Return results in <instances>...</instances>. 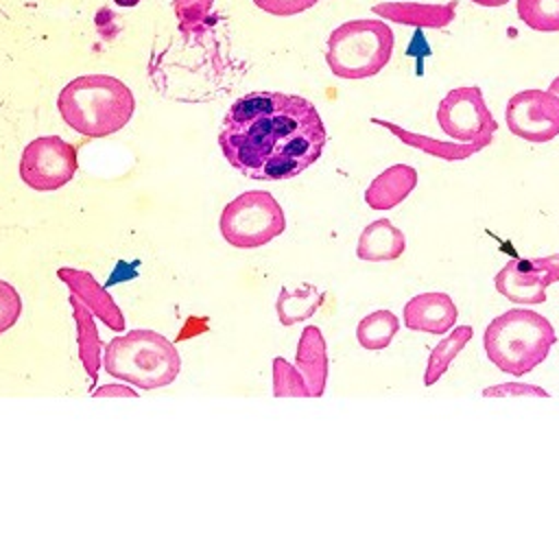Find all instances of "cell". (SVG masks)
Listing matches in <instances>:
<instances>
[{
	"instance_id": "obj_1",
	"label": "cell",
	"mask_w": 559,
	"mask_h": 559,
	"mask_svg": "<svg viewBox=\"0 0 559 559\" xmlns=\"http://www.w3.org/2000/svg\"><path fill=\"white\" fill-rule=\"evenodd\" d=\"M328 131L317 107L297 94L251 92L223 118L218 144L227 162L249 179L284 181L312 166Z\"/></svg>"
},
{
	"instance_id": "obj_2",
	"label": "cell",
	"mask_w": 559,
	"mask_h": 559,
	"mask_svg": "<svg viewBox=\"0 0 559 559\" xmlns=\"http://www.w3.org/2000/svg\"><path fill=\"white\" fill-rule=\"evenodd\" d=\"M57 109L76 133L105 138L127 127L135 111V98L129 85L116 76L83 74L63 85Z\"/></svg>"
},
{
	"instance_id": "obj_3",
	"label": "cell",
	"mask_w": 559,
	"mask_h": 559,
	"mask_svg": "<svg viewBox=\"0 0 559 559\" xmlns=\"http://www.w3.org/2000/svg\"><path fill=\"white\" fill-rule=\"evenodd\" d=\"M557 343L552 323L528 308H511L489 321L483 345L489 362L515 378L542 365Z\"/></svg>"
},
{
	"instance_id": "obj_4",
	"label": "cell",
	"mask_w": 559,
	"mask_h": 559,
	"mask_svg": "<svg viewBox=\"0 0 559 559\" xmlns=\"http://www.w3.org/2000/svg\"><path fill=\"white\" fill-rule=\"evenodd\" d=\"M103 367L109 376L151 391L179 376L181 356L166 336L153 330H131L105 345Z\"/></svg>"
},
{
	"instance_id": "obj_5",
	"label": "cell",
	"mask_w": 559,
	"mask_h": 559,
	"mask_svg": "<svg viewBox=\"0 0 559 559\" xmlns=\"http://www.w3.org/2000/svg\"><path fill=\"white\" fill-rule=\"evenodd\" d=\"M393 46L395 35L386 20H347L328 35L325 63L338 79H369L391 61Z\"/></svg>"
},
{
	"instance_id": "obj_6",
	"label": "cell",
	"mask_w": 559,
	"mask_h": 559,
	"mask_svg": "<svg viewBox=\"0 0 559 559\" xmlns=\"http://www.w3.org/2000/svg\"><path fill=\"white\" fill-rule=\"evenodd\" d=\"M218 227L231 247L258 249L286 229V216L271 192L247 190L223 207Z\"/></svg>"
},
{
	"instance_id": "obj_7",
	"label": "cell",
	"mask_w": 559,
	"mask_h": 559,
	"mask_svg": "<svg viewBox=\"0 0 559 559\" xmlns=\"http://www.w3.org/2000/svg\"><path fill=\"white\" fill-rule=\"evenodd\" d=\"M437 122L445 135L456 142L487 146L498 129L478 85L450 90L437 105Z\"/></svg>"
},
{
	"instance_id": "obj_8",
	"label": "cell",
	"mask_w": 559,
	"mask_h": 559,
	"mask_svg": "<svg viewBox=\"0 0 559 559\" xmlns=\"http://www.w3.org/2000/svg\"><path fill=\"white\" fill-rule=\"evenodd\" d=\"M76 148L59 135H39L31 140L20 157V177L37 192H55L63 188L76 175Z\"/></svg>"
},
{
	"instance_id": "obj_9",
	"label": "cell",
	"mask_w": 559,
	"mask_h": 559,
	"mask_svg": "<svg viewBox=\"0 0 559 559\" xmlns=\"http://www.w3.org/2000/svg\"><path fill=\"white\" fill-rule=\"evenodd\" d=\"M507 127L513 135L542 144L559 135V96L550 90H522L507 100Z\"/></svg>"
},
{
	"instance_id": "obj_10",
	"label": "cell",
	"mask_w": 559,
	"mask_h": 559,
	"mask_svg": "<svg viewBox=\"0 0 559 559\" xmlns=\"http://www.w3.org/2000/svg\"><path fill=\"white\" fill-rule=\"evenodd\" d=\"M555 282H559V253L513 258L493 277L496 290L520 306L544 304L546 288Z\"/></svg>"
},
{
	"instance_id": "obj_11",
	"label": "cell",
	"mask_w": 559,
	"mask_h": 559,
	"mask_svg": "<svg viewBox=\"0 0 559 559\" xmlns=\"http://www.w3.org/2000/svg\"><path fill=\"white\" fill-rule=\"evenodd\" d=\"M459 317L456 304L448 293H419L411 297L402 310L404 325L413 332L448 334Z\"/></svg>"
},
{
	"instance_id": "obj_12",
	"label": "cell",
	"mask_w": 559,
	"mask_h": 559,
	"mask_svg": "<svg viewBox=\"0 0 559 559\" xmlns=\"http://www.w3.org/2000/svg\"><path fill=\"white\" fill-rule=\"evenodd\" d=\"M371 11L386 20L415 28H445L456 17V2H378Z\"/></svg>"
},
{
	"instance_id": "obj_13",
	"label": "cell",
	"mask_w": 559,
	"mask_h": 559,
	"mask_svg": "<svg viewBox=\"0 0 559 559\" xmlns=\"http://www.w3.org/2000/svg\"><path fill=\"white\" fill-rule=\"evenodd\" d=\"M57 277L70 288V293H74L107 328H111L114 332H124V317L118 308V304L114 301V297L94 280L92 273L87 271H79V269H59Z\"/></svg>"
},
{
	"instance_id": "obj_14",
	"label": "cell",
	"mask_w": 559,
	"mask_h": 559,
	"mask_svg": "<svg viewBox=\"0 0 559 559\" xmlns=\"http://www.w3.org/2000/svg\"><path fill=\"white\" fill-rule=\"evenodd\" d=\"M295 367L306 380L310 397H321L325 393L328 384V349H325V338L317 325H306L299 343H297V354H295Z\"/></svg>"
},
{
	"instance_id": "obj_15",
	"label": "cell",
	"mask_w": 559,
	"mask_h": 559,
	"mask_svg": "<svg viewBox=\"0 0 559 559\" xmlns=\"http://www.w3.org/2000/svg\"><path fill=\"white\" fill-rule=\"evenodd\" d=\"M417 170L408 164H393L371 179L365 190V203L371 210H393L417 186Z\"/></svg>"
},
{
	"instance_id": "obj_16",
	"label": "cell",
	"mask_w": 559,
	"mask_h": 559,
	"mask_svg": "<svg viewBox=\"0 0 559 559\" xmlns=\"http://www.w3.org/2000/svg\"><path fill=\"white\" fill-rule=\"evenodd\" d=\"M406 249V236L389 218L371 221L358 236L356 255L365 262L397 260Z\"/></svg>"
},
{
	"instance_id": "obj_17",
	"label": "cell",
	"mask_w": 559,
	"mask_h": 559,
	"mask_svg": "<svg viewBox=\"0 0 559 559\" xmlns=\"http://www.w3.org/2000/svg\"><path fill=\"white\" fill-rule=\"evenodd\" d=\"M70 306H72V317L76 323V343H79V356L83 362L85 373L90 376L92 384L98 380V371L103 367V343L94 323V312L74 295L70 293Z\"/></svg>"
},
{
	"instance_id": "obj_18",
	"label": "cell",
	"mask_w": 559,
	"mask_h": 559,
	"mask_svg": "<svg viewBox=\"0 0 559 559\" xmlns=\"http://www.w3.org/2000/svg\"><path fill=\"white\" fill-rule=\"evenodd\" d=\"M472 325H456L448 332L445 338H441L428 356V365H426V373H424V384L432 386L437 384V380L450 369L452 360L461 354V349L472 341Z\"/></svg>"
},
{
	"instance_id": "obj_19",
	"label": "cell",
	"mask_w": 559,
	"mask_h": 559,
	"mask_svg": "<svg viewBox=\"0 0 559 559\" xmlns=\"http://www.w3.org/2000/svg\"><path fill=\"white\" fill-rule=\"evenodd\" d=\"M400 332V319L397 314H393L391 310H373L367 317H362L358 321L356 328V338L360 343V347L369 349V352H378L389 347V343L393 341V336Z\"/></svg>"
},
{
	"instance_id": "obj_20",
	"label": "cell",
	"mask_w": 559,
	"mask_h": 559,
	"mask_svg": "<svg viewBox=\"0 0 559 559\" xmlns=\"http://www.w3.org/2000/svg\"><path fill=\"white\" fill-rule=\"evenodd\" d=\"M373 122L380 124V127H384V129H389V131H393L402 142H406V144H411V146H417V148H421V151H426V153H430V155L443 157V159H465V157H469L472 153L485 148L483 144H467V142H448V144H445V142H437V140H430V138H426V135H417V133L404 131V129H400L397 124L386 122V120H378V118H373Z\"/></svg>"
},
{
	"instance_id": "obj_21",
	"label": "cell",
	"mask_w": 559,
	"mask_h": 559,
	"mask_svg": "<svg viewBox=\"0 0 559 559\" xmlns=\"http://www.w3.org/2000/svg\"><path fill=\"white\" fill-rule=\"evenodd\" d=\"M321 304H323V295L310 284H304L295 293L282 286L280 299H277V317L284 325H293L297 321L308 319Z\"/></svg>"
},
{
	"instance_id": "obj_22",
	"label": "cell",
	"mask_w": 559,
	"mask_h": 559,
	"mask_svg": "<svg viewBox=\"0 0 559 559\" xmlns=\"http://www.w3.org/2000/svg\"><path fill=\"white\" fill-rule=\"evenodd\" d=\"M518 17L533 31L557 33L559 31V0H518Z\"/></svg>"
},
{
	"instance_id": "obj_23",
	"label": "cell",
	"mask_w": 559,
	"mask_h": 559,
	"mask_svg": "<svg viewBox=\"0 0 559 559\" xmlns=\"http://www.w3.org/2000/svg\"><path fill=\"white\" fill-rule=\"evenodd\" d=\"M273 395L275 397H310L304 376L286 358H273Z\"/></svg>"
},
{
	"instance_id": "obj_24",
	"label": "cell",
	"mask_w": 559,
	"mask_h": 559,
	"mask_svg": "<svg viewBox=\"0 0 559 559\" xmlns=\"http://www.w3.org/2000/svg\"><path fill=\"white\" fill-rule=\"evenodd\" d=\"M214 0H175V15L179 22V28L183 33H190L197 28L210 13Z\"/></svg>"
},
{
	"instance_id": "obj_25",
	"label": "cell",
	"mask_w": 559,
	"mask_h": 559,
	"mask_svg": "<svg viewBox=\"0 0 559 559\" xmlns=\"http://www.w3.org/2000/svg\"><path fill=\"white\" fill-rule=\"evenodd\" d=\"M22 314V297L17 288L0 280V334L11 330Z\"/></svg>"
},
{
	"instance_id": "obj_26",
	"label": "cell",
	"mask_w": 559,
	"mask_h": 559,
	"mask_svg": "<svg viewBox=\"0 0 559 559\" xmlns=\"http://www.w3.org/2000/svg\"><path fill=\"white\" fill-rule=\"evenodd\" d=\"M485 397H550V393L542 386L526 384V382H504L496 386L483 389Z\"/></svg>"
},
{
	"instance_id": "obj_27",
	"label": "cell",
	"mask_w": 559,
	"mask_h": 559,
	"mask_svg": "<svg viewBox=\"0 0 559 559\" xmlns=\"http://www.w3.org/2000/svg\"><path fill=\"white\" fill-rule=\"evenodd\" d=\"M317 2H319V0H253V4H255L258 9H262L264 13L282 15V17L304 13V11H308L310 7H314Z\"/></svg>"
},
{
	"instance_id": "obj_28",
	"label": "cell",
	"mask_w": 559,
	"mask_h": 559,
	"mask_svg": "<svg viewBox=\"0 0 559 559\" xmlns=\"http://www.w3.org/2000/svg\"><path fill=\"white\" fill-rule=\"evenodd\" d=\"M92 395H129V397H133L135 395V391H131V389H127V386H120V384H111V386H103V389H96Z\"/></svg>"
},
{
	"instance_id": "obj_29",
	"label": "cell",
	"mask_w": 559,
	"mask_h": 559,
	"mask_svg": "<svg viewBox=\"0 0 559 559\" xmlns=\"http://www.w3.org/2000/svg\"><path fill=\"white\" fill-rule=\"evenodd\" d=\"M469 2H474L478 7H487V9H498V7H504L511 0H469Z\"/></svg>"
},
{
	"instance_id": "obj_30",
	"label": "cell",
	"mask_w": 559,
	"mask_h": 559,
	"mask_svg": "<svg viewBox=\"0 0 559 559\" xmlns=\"http://www.w3.org/2000/svg\"><path fill=\"white\" fill-rule=\"evenodd\" d=\"M548 90H550V92H555V94H557V96H559V76H555V79H552V81H550V85H548Z\"/></svg>"
},
{
	"instance_id": "obj_31",
	"label": "cell",
	"mask_w": 559,
	"mask_h": 559,
	"mask_svg": "<svg viewBox=\"0 0 559 559\" xmlns=\"http://www.w3.org/2000/svg\"><path fill=\"white\" fill-rule=\"evenodd\" d=\"M118 7H133V4H138L140 0H114Z\"/></svg>"
}]
</instances>
